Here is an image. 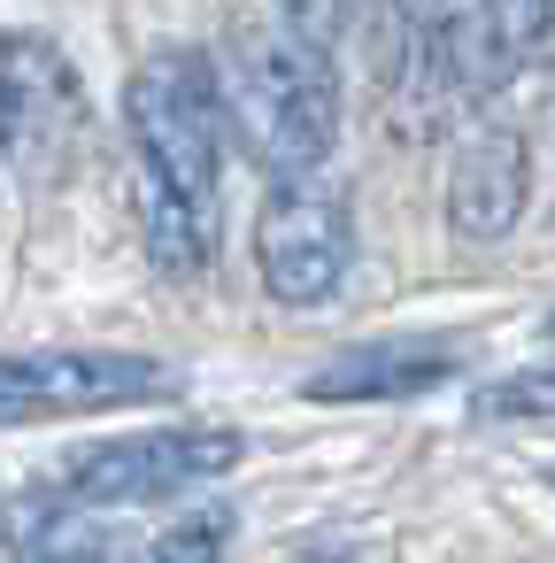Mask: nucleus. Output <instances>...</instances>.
Masks as SVG:
<instances>
[{
    "label": "nucleus",
    "instance_id": "obj_15",
    "mask_svg": "<svg viewBox=\"0 0 555 563\" xmlns=\"http://www.w3.org/2000/svg\"><path fill=\"white\" fill-rule=\"evenodd\" d=\"M547 486H555V471H547Z\"/></svg>",
    "mask_w": 555,
    "mask_h": 563
},
{
    "label": "nucleus",
    "instance_id": "obj_13",
    "mask_svg": "<svg viewBox=\"0 0 555 563\" xmlns=\"http://www.w3.org/2000/svg\"><path fill=\"white\" fill-rule=\"evenodd\" d=\"M0 147H9V40H0Z\"/></svg>",
    "mask_w": 555,
    "mask_h": 563
},
{
    "label": "nucleus",
    "instance_id": "obj_7",
    "mask_svg": "<svg viewBox=\"0 0 555 563\" xmlns=\"http://www.w3.org/2000/svg\"><path fill=\"white\" fill-rule=\"evenodd\" d=\"M393 24H401V78L432 109L493 93V78H486V0H393Z\"/></svg>",
    "mask_w": 555,
    "mask_h": 563
},
{
    "label": "nucleus",
    "instance_id": "obj_8",
    "mask_svg": "<svg viewBox=\"0 0 555 563\" xmlns=\"http://www.w3.org/2000/svg\"><path fill=\"white\" fill-rule=\"evenodd\" d=\"M470 363L463 340H378V347H347L324 371H309V401H409L447 386Z\"/></svg>",
    "mask_w": 555,
    "mask_h": 563
},
{
    "label": "nucleus",
    "instance_id": "obj_11",
    "mask_svg": "<svg viewBox=\"0 0 555 563\" xmlns=\"http://www.w3.org/2000/svg\"><path fill=\"white\" fill-rule=\"evenodd\" d=\"M478 417H501V424H517V417H555V371H517V378L486 386V394H478Z\"/></svg>",
    "mask_w": 555,
    "mask_h": 563
},
{
    "label": "nucleus",
    "instance_id": "obj_4",
    "mask_svg": "<svg viewBox=\"0 0 555 563\" xmlns=\"http://www.w3.org/2000/svg\"><path fill=\"white\" fill-rule=\"evenodd\" d=\"M178 394V371L124 347H55V355H0V424H55L93 409H132Z\"/></svg>",
    "mask_w": 555,
    "mask_h": 563
},
{
    "label": "nucleus",
    "instance_id": "obj_12",
    "mask_svg": "<svg viewBox=\"0 0 555 563\" xmlns=\"http://www.w3.org/2000/svg\"><path fill=\"white\" fill-rule=\"evenodd\" d=\"M224 540H232V525H224V517H209V525H178V532H163L147 555H217Z\"/></svg>",
    "mask_w": 555,
    "mask_h": 563
},
{
    "label": "nucleus",
    "instance_id": "obj_6",
    "mask_svg": "<svg viewBox=\"0 0 555 563\" xmlns=\"http://www.w3.org/2000/svg\"><path fill=\"white\" fill-rule=\"evenodd\" d=\"M532 201V147L509 117H478L463 140H455V163H447V224L455 240L470 247H493L517 232Z\"/></svg>",
    "mask_w": 555,
    "mask_h": 563
},
{
    "label": "nucleus",
    "instance_id": "obj_3",
    "mask_svg": "<svg viewBox=\"0 0 555 563\" xmlns=\"http://www.w3.org/2000/svg\"><path fill=\"white\" fill-rule=\"evenodd\" d=\"M347 263H355V209H347V194L332 178H317V170L270 178V194L255 209V271H263L270 301L324 309L347 286Z\"/></svg>",
    "mask_w": 555,
    "mask_h": 563
},
{
    "label": "nucleus",
    "instance_id": "obj_14",
    "mask_svg": "<svg viewBox=\"0 0 555 563\" xmlns=\"http://www.w3.org/2000/svg\"><path fill=\"white\" fill-rule=\"evenodd\" d=\"M547 340H555V317H547Z\"/></svg>",
    "mask_w": 555,
    "mask_h": 563
},
{
    "label": "nucleus",
    "instance_id": "obj_5",
    "mask_svg": "<svg viewBox=\"0 0 555 563\" xmlns=\"http://www.w3.org/2000/svg\"><path fill=\"white\" fill-rule=\"evenodd\" d=\"M240 432L224 424H178V432H132V440H101L86 455L63 463V486L86 509H132V501H170L217 471L240 463Z\"/></svg>",
    "mask_w": 555,
    "mask_h": 563
},
{
    "label": "nucleus",
    "instance_id": "obj_1",
    "mask_svg": "<svg viewBox=\"0 0 555 563\" xmlns=\"http://www.w3.org/2000/svg\"><path fill=\"white\" fill-rule=\"evenodd\" d=\"M124 124L140 155V217L163 271L193 278L217 255V186H224V86L201 47H155L124 86Z\"/></svg>",
    "mask_w": 555,
    "mask_h": 563
},
{
    "label": "nucleus",
    "instance_id": "obj_2",
    "mask_svg": "<svg viewBox=\"0 0 555 563\" xmlns=\"http://www.w3.org/2000/svg\"><path fill=\"white\" fill-rule=\"evenodd\" d=\"M217 86H224V124H232L240 155L263 178L324 170V155L340 147V70H332V47H317L286 16L232 32V55L217 63Z\"/></svg>",
    "mask_w": 555,
    "mask_h": 563
},
{
    "label": "nucleus",
    "instance_id": "obj_9",
    "mask_svg": "<svg viewBox=\"0 0 555 563\" xmlns=\"http://www.w3.org/2000/svg\"><path fill=\"white\" fill-rule=\"evenodd\" d=\"M555 40V0H486V78L509 86Z\"/></svg>",
    "mask_w": 555,
    "mask_h": 563
},
{
    "label": "nucleus",
    "instance_id": "obj_10",
    "mask_svg": "<svg viewBox=\"0 0 555 563\" xmlns=\"http://www.w3.org/2000/svg\"><path fill=\"white\" fill-rule=\"evenodd\" d=\"M278 16L293 32H309L317 47H347L370 24V0H278Z\"/></svg>",
    "mask_w": 555,
    "mask_h": 563
}]
</instances>
